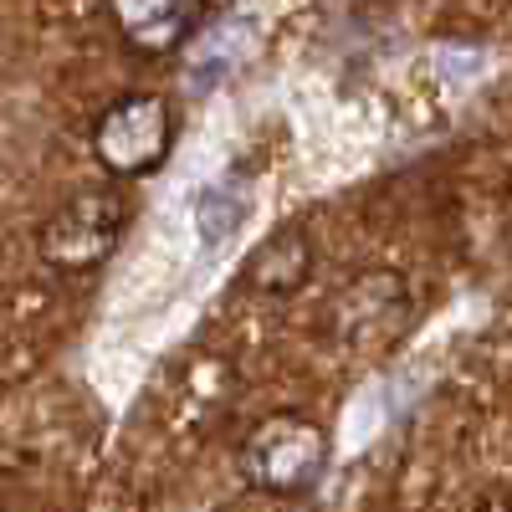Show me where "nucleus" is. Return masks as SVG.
I'll list each match as a JSON object with an SVG mask.
<instances>
[{
  "mask_svg": "<svg viewBox=\"0 0 512 512\" xmlns=\"http://www.w3.org/2000/svg\"><path fill=\"white\" fill-rule=\"evenodd\" d=\"M328 466V431L303 410H277L251 425L241 446V477L267 497H303Z\"/></svg>",
  "mask_w": 512,
  "mask_h": 512,
  "instance_id": "f257e3e1",
  "label": "nucleus"
},
{
  "mask_svg": "<svg viewBox=\"0 0 512 512\" xmlns=\"http://www.w3.org/2000/svg\"><path fill=\"white\" fill-rule=\"evenodd\" d=\"M134 205L118 185H98V190H77L67 205L52 210V221L41 226V262L57 272H98L108 256L118 251Z\"/></svg>",
  "mask_w": 512,
  "mask_h": 512,
  "instance_id": "f03ea898",
  "label": "nucleus"
},
{
  "mask_svg": "<svg viewBox=\"0 0 512 512\" xmlns=\"http://www.w3.org/2000/svg\"><path fill=\"white\" fill-rule=\"evenodd\" d=\"M169 139H175V113H169V103L154 93H128L98 118L93 154L113 180H139L164 164Z\"/></svg>",
  "mask_w": 512,
  "mask_h": 512,
  "instance_id": "7ed1b4c3",
  "label": "nucleus"
},
{
  "mask_svg": "<svg viewBox=\"0 0 512 512\" xmlns=\"http://www.w3.org/2000/svg\"><path fill=\"white\" fill-rule=\"evenodd\" d=\"M113 31L144 57L185 47L205 26V0H103Z\"/></svg>",
  "mask_w": 512,
  "mask_h": 512,
  "instance_id": "20e7f679",
  "label": "nucleus"
},
{
  "mask_svg": "<svg viewBox=\"0 0 512 512\" xmlns=\"http://www.w3.org/2000/svg\"><path fill=\"white\" fill-rule=\"evenodd\" d=\"M308 272H313V246L297 226H287L256 246V256L246 262V287L267 292V297H287L308 282Z\"/></svg>",
  "mask_w": 512,
  "mask_h": 512,
  "instance_id": "39448f33",
  "label": "nucleus"
},
{
  "mask_svg": "<svg viewBox=\"0 0 512 512\" xmlns=\"http://www.w3.org/2000/svg\"><path fill=\"white\" fill-rule=\"evenodd\" d=\"M195 216H200V231H205V246H216L241 216H246V200L241 195H231L226 185H216V190H205L200 195V205H195Z\"/></svg>",
  "mask_w": 512,
  "mask_h": 512,
  "instance_id": "423d86ee",
  "label": "nucleus"
}]
</instances>
